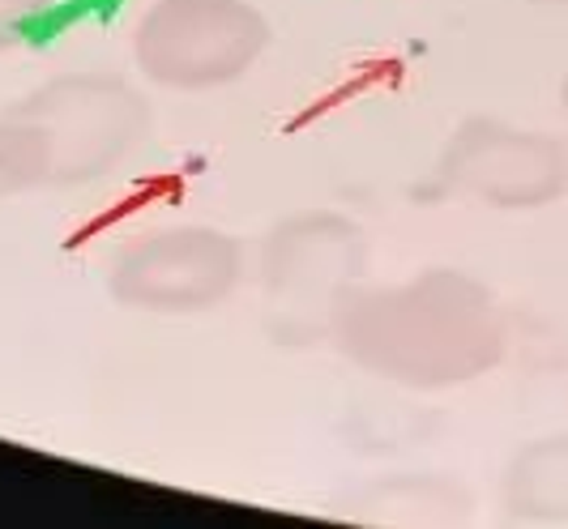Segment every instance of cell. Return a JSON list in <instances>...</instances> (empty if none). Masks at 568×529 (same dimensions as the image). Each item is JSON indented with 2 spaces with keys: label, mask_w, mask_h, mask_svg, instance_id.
<instances>
[{
  "label": "cell",
  "mask_w": 568,
  "mask_h": 529,
  "mask_svg": "<svg viewBox=\"0 0 568 529\" xmlns=\"http://www.w3.org/2000/svg\"><path fill=\"white\" fill-rule=\"evenodd\" d=\"M329 342L359 372L402 389H457L505 359L509 321L496 295L462 269L406 282H355L329 316Z\"/></svg>",
  "instance_id": "1"
},
{
  "label": "cell",
  "mask_w": 568,
  "mask_h": 529,
  "mask_svg": "<svg viewBox=\"0 0 568 529\" xmlns=\"http://www.w3.org/2000/svg\"><path fill=\"white\" fill-rule=\"evenodd\" d=\"M13 115L52 141V184L82 189L124 167L150 133V103L115 73H64L18 99Z\"/></svg>",
  "instance_id": "2"
},
{
  "label": "cell",
  "mask_w": 568,
  "mask_h": 529,
  "mask_svg": "<svg viewBox=\"0 0 568 529\" xmlns=\"http://www.w3.org/2000/svg\"><path fill=\"white\" fill-rule=\"evenodd\" d=\"M368 240L334 210H304L265 231L256 278L274 325L291 337H329L338 299L364 282Z\"/></svg>",
  "instance_id": "3"
},
{
  "label": "cell",
  "mask_w": 568,
  "mask_h": 529,
  "mask_svg": "<svg viewBox=\"0 0 568 529\" xmlns=\"http://www.w3.org/2000/svg\"><path fill=\"white\" fill-rule=\"evenodd\" d=\"M270 48V22L248 0H154L133 30V60L163 90L240 82Z\"/></svg>",
  "instance_id": "4"
},
{
  "label": "cell",
  "mask_w": 568,
  "mask_h": 529,
  "mask_svg": "<svg viewBox=\"0 0 568 529\" xmlns=\"http://www.w3.org/2000/svg\"><path fill=\"white\" fill-rule=\"evenodd\" d=\"M244 282V248L219 226H163L115 252L108 291L129 312L197 316L227 304Z\"/></svg>",
  "instance_id": "5"
},
{
  "label": "cell",
  "mask_w": 568,
  "mask_h": 529,
  "mask_svg": "<svg viewBox=\"0 0 568 529\" xmlns=\"http://www.w3.org/2000/svg\"><path fill=\"white\" fill-rule=\"evenodd\" d=\"M436 180L470 205L526 214L568 193V145L539 129H517L496 115H470L445 141Z\"/></svg>",
  "instance_id": "6"
},
{
  "label": "cell",
  "mask_w": 568,
  "mask_h": 529,
  "mask_svg": "<svg viewBox=\"0 0 568 529\" xmlns=\"http://www.w3.org/2000/svg\"><path fill=\"white\" fill-rule=\"evenodd\" d=\"M505 508L530 526H568V436L535 440L513 457Z\"/></svg>",
  "instance_id": "7"
},
{
  "label": "cell",
  "mask_w": 568,
  "mask_h": 529,
  "mask_svg": "<svg viewBox=\"0 0 568 529\" xmlns=\"http://www.w3.org/2000/svg\"><path fill=\"white\" fill-rule=\"evenodd\" d=\"M52 184V141L22 115H0V201Z\"/></svg>",
  "instance_id": "8"
},
{
  "label": "cell",
  "mask_w": 568,
  "mask_h": 529,
  "mask_svg": "<svg viewBox=\"0 0 568 529\" xmlns=\"http://www.w3.org/2000/svg\"><path fill=\"white\" fill-rule=\"evenodd\" d=\"M48 13H52V0H0V52L39 34Z\"/></svg>",
  "instance_id": "9"
},
{
  "label": "cell",
  "mask_w": 568,
  "mask_h": 529,
  "mask_svg": "<svg viewBox=\"0 0 568 529\" xmlns=\"http://www.w3.org/2000/svg\"><path fill=\"white\" fill-rule=\"evenodd\" d=\"M530 4H551V9H568V0H530Z\"/></svg>",
  "instance_id": "10"
},
{
  "label": "cell",
  "mask_w": 568,
  "mask_h": 529,
  "mask_svg": "<svg viewBox=\"0 0 568 529\" xmlns=\"http://www.w3.org/2000/svg\"><path fill=\"white\" fill-rule=\"evenodd\" d=\"M565 115H568V78H565Z\"/></svg>",
  "instance_id": "11"
}]
</instances>
